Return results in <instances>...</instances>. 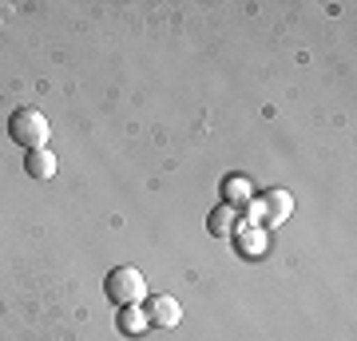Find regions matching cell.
<instances>
[{
    "label": "cell",
    "instance_id": "3957f363",
    "mask_svg": "<svg viewBox=\"0 0 357 341\" xmlns=\"http://www.w3.org/2000/svg\"><path fill=\"white\" fill-rule=\"evenodd\" d=\"M178 317H183V310H178V302L171 298V294H159V298H151L147 302V321L159 329H175Z\"/></svg>",
    "mask_w": 357,
    "mask_h": 341
},
{
    "label": "cell",
    "instance_id": "8992f818",
    "mask_svg": "<svg viewBox=\"0 0 357 341\" xmlns=\"http://www.w3.org/2000/svg\"><path fill=\"white\" fill-rule=\"evenodd\" d=\"M234 242H238V254H243V258H262L266 246H270L262 227H243L238 234H234Z\"/></svg>",
    "mask_w": 357,
    "mask_h": 341
},
{
    "label": "cell",
    "instance_id": "ba28073f",
    "mask_svg": "<svg viewBox=\"0 0 357 341\" xmlns=\"http://www.w3.org/2000/svg\"><path fill=\"white\" fill-rule=\"evenodd\" d=\"M115 326H119V333H128V338H139V333H147V310H139V305H123L119 310V317H115Z\"/></svg>",
    "mask_w": 357,
    "mask_h": 341
},
{
    "label": "cell",
    "instance_id": "7a4b0ae2",
    "mask_svg": "<svg viewBox=\"0 0 357 341\" xmlns=\"http://www.w3.org/2000/svg\"><path fill=\"white\" fill-rule=\"evenodd\" d=\"M103 294L112 298V305H139L147 298V278H143L135 266H115L112 274L103 278Z\"/></svg>",
    "mask_w": 357,
    "mask_h": 341
},
{
    "label": "cell",
    "instance_id": "52a82bcc",
    "mask_svg": "<svg viewBox=\"0 0 357 341\" xmlns=\"http://www.w3.org/2000/svg\"><path fill=\"white\" fill-rule=\"evenodd\" d=\"M24 171L36 179V183H48V179L56 175V155H52L48 147H40V151H28V155H24Z\"/></svg>",
    "mask_w": 357,
    "mask_h": 341
},
{
    "label": "cell",
    "instance_id": "277c9868",
    "mask_svg": "<svg viewBox=\"0 0 357 341\" xmlns=\"http://www.w3.org/2000/svg\"><path fill=\"white\" fill-rule=\"evenodd\" d=\"M218 195H222V206H234L238 211V206H246V202L255 199V183L246 175H230L218 183Z\"/></svg>",
    "mask_w": 357,
    "mask_h": 341
},
{
    "label": "cell",
    "instance_id": "5b68a950",
    "mask_svg": "<svg viewBox=\"0 0 357 341\" xmlns=\"http://www.w3.org/2000/svg\"><path fill=\"white\" fill-rule=\"evenodd\" d=\"M258 202H262V222H286L294 211V199L286 190H266Z\"/></svg>",
    "mask_w": 357,
    "mask_h": 341
},
{
    "label": "cell",
    "instance_id": "6da1fadb",
    "mask_svg": "<svg viewBox=\"0 0 357 341\" xmlns=\"http://www.w3.org/2000/svg\"><path fill=\"white\" fill-rule=\"evenodd\" d=\"M8 135H13L16 147H24V151H40V147H48L52 127H48V119H44L36 107H16V112L8 115Z\"/></svg>",
    "mask_w": 357,
    "mask_h": 341
},
{
    "label": "cell",
    "instance_id": "9c48e42d",
    "mask_svg": "<svg viewBox=\"0 0 357 341\" xmlns=\"http://www.w3.org/2000/svg\"><path fill=\"white\" fill-rule=\"evenodd\" d=\"M234 227H238V211L218 202L215 211H211V218H206V230H211L215 238H227V234H234Z\"/></svg>",
    "mask_w": 357,
    "mask_h": 341
}]
</instances>
